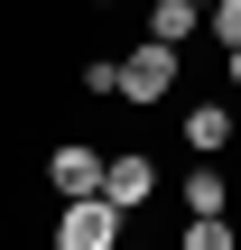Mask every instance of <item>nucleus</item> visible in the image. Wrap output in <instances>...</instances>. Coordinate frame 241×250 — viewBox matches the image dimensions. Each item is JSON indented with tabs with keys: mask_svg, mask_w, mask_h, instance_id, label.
I'll return each instance as SVG.
<instances>
[{
	"mask_svg": "<svg viewBox=\"0 0 241 250\" xmlns=\"http://www.w3.org/2000/svg\"><path fill=\"white\" fill-rule=\"evenodd\" d=\"M176 74H186V46H167V37H139V46L121 56V102L158 111V102L176 93Z\"/></svg>",
	"mask_w": 241,
	"mask_h": 250,
	"instance_id": "nucleus-1",
	"label": "nucleus"
},
{
	"mask_svg": "<svg viewBox=\"0 0 241 250\" xmlns=\"http://www.w3.org/2000/svg\"><path fill=\"white\" fill-rule=\"evenodd\" d=\"M186 250H232V223H223V213H195V223H186Z\"/></svg>",
	"mask_w": 241,
	"mask_h": 250,
	"instance_id": "nucleus-9",
	"label": "nucleus"
},
{
	"mask_svg": "<svg viewBox=\"0 0 241 250\" xmlns=\"http://www.w3.org/2000/svg\"><path fill=\"white\" fill-rule=\"evenodd\" d=\"M121 223H130V213H121L102 186H93V195H65V213H56V250H111Z\"/></svg>",
	"mask_w": 241,
	"mask_h": 250,
	"instance_id": "nucleus-2",
	"label": "nucleus"
},
{
	"mask_svg": "<svg viewBox=\"0 0 241 250\" xmlns=\"http://www.w3.org/2000/svg\"><path fill=\"white\" fill-rule=\"evenodd\" d=\"M204 28V0H149L139 9V37H167V46H195Z\"/></svg>",
	"mask_w": 241,
	"mask_h": 250,
	"instance_id": "nucleus-5",
	"label": "nucleus"
},
{
	"mask_svg": "<svg viewBox=\"0 0 241 250\" xmlns=\"http://www.w3.org/2000/svg\"><path fill=\"white\" fill-rule=\"evenodd\" d=\"M102 158H111V148H93V139H56V148H46L56 204H65V195H93V186H102Z\"/></svg>",
	"mask_w": 241,
	"mask_h": 250,
	"instance_id": "nucleus-3",
	"label": "nucleus"
},
{
	"mask_svg": "<svg viewBox=\"0 0 241 250\" xmlns=\"http://www.w3.org/2000/svg\"><path fill=\"white\" fill-rule=\"evenodd\" d=\"M84 9H121V0H84Z\"/></svg>",
	"mask_w": 241,
	"mask_h": 250,
	"instance_id": "nucleus-12",
	"label": "nucleus"
},
{
	"mask_svg": "<svg viewBox=\"0 0 241 250\" xmlns=\"http://www.w3.org/2000/svg\"><path fill=\"white\" fill-rule=\"evenodd\" d=\"M74 83H84L93 102H121V56H93V65H74Z\"/></svg>",
	"mask_w": 241,
	"mask_h": 250,
	"instance_id": "nucleus-8",
	"label": "nucleus"
},
{
	"mask_svg": "<svg viewBox=\"0 0 241 250\" xmlns=\"http://www.w3.org/2000/svg\"><path fill=\"white\" fill-rule=\"evenodd\" d=\"M186 148L223 158V148H232V102H186Z\"/></svg>",
	"mask_w": 241,
	"mask_h": 250,
	"instance_id": "nucleus-6",
	"label": "nucleus"
},
{
	"mask_svg": "<svg viewBox=\"0 0 241 250\" xmlns=\"http://www.w3.org/2000/svg\"><path fill=\"white\" fill-rule=\"evenodd\" d=\"M223 56H232V93H241V46H223Z\"/></svg>",
	"mask_w": 241,
	"mask_h": 250,
	"instance_id": "nucleus-11",
	"label": "nucleus"
},
{
	"mask_svg": "<svg viewBox=\"0 0 241 250\" xmlns=\"http://www.w3.org/2000/svg\"><path fill=\"white\" fill-rule=\"evenodd\" d=\"M204 28H214V46H241V0H214Z\"/></svg>",
	"mask_w": 241,
	"mask_h": 250,
	"instance_id": "nucleus-10",
	"label": "nucleus"
},
{
	"mask_svg": "<svg viewBox=\"0 0 241 250\" xmlns=\"http://www.w3.org/2000/svg\"><path fill=\"white\" fill-rule=\"evenodd\" d=\"M186 213H232V186H223V167L204 158V167H186Z\"/></svg>",
	"mask_w": 241,
	"mask_h": 250,
	"instance_id": "nucleus-7",
	"label": "nucleus"
},
{
	"mask_svg": "<svg viewBox=\"0 0 241 250\" xmlns=\"http://www.w3.org/2000/svg\"><path fill=\"white\" fill-rule=\"evenodd\" d=\"M204 9H214V0H204Z\"/></svg>",
	"mask_w": 241,
	"mask_h": 250,
	"instance_id": "nucleus-13",
	"label": "nucleus"
},
{
	"mask_svg": "<svg viewBox=\"0 0 241 250\" xmlns=\"http://www.w3.org/2000/svg\"><path fill=\"white\" fill-rule=\"evenodd\" d=\"M102 195H111L121 213H139V204L158 195V167H149L139 148H111V158H102Z\"/></svg>",
	"mask_w": 241,
	"mask_h": 250,
	"instance_id": "nucleus-4",
	"label": "nucleus"
}]
</instances>
